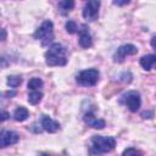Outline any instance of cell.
<instances>
[{
	"label": "cell",
	"mask_w": 156,
	"mask_h": 156,
	"mask_svg": "<svg viewBox=\"0 0 156 156\" xmlns=\"http://www.w3.org/2000/svg\"><path fill=\"white\" fill-rule=\"evenodd\" d=\"M67 51L63 45L54 43L45 52V62L48 66H65L67 63Z\"/></svg>",
	"instance_id": "1"
},
{
	"label": "cell",
	"mask_w": 156,
	"mask_h": 156,
	"mask_svg": "<svg viewBox=\"0 0 156 156\" xmlns=\"http://www.w3.org/2000/svg\"><path fill=\"white\" fill-rule=\"evenodd\" d=\"M116 146V139L113 136H104V135H93L90 154L91 155H101L110 152Z\"/></svg>",
	"instance_id": "2"
},
{
	"label": "cell",
	"mask_w": 156,
	"mask_h": 156,
	"mask_svg": "<svg viewBox=\"0 0 156 156\" xmlns=\"http://www.w3.org/2000/svg\"><path fill=\"white\" fill-rule=\"evenodd\" d=\"M34 39L40 40L41 45H49L54 40V24L50 20H45L34 33Z\"/></svg>",
	"instance_id": "3"
},
{
	"label": "cell",
	"mask_w": 156,
	"mask_h": 156,
	"mask_svg": "<svg viewBox=\"0 0 156 156\" xmlns=\"http://www.w3.org/2000/svg\"><path fill=\"white\" fill-rule=\"evenodd\" d=\"M99 71L96 68H88L77 76V83L82 87H94L99 80Z\"/></svg>",
	"instance_id": "4"
},
{
	"label": "cell",
	"mask_w": 156,
	"mask_h": 156,
	"mask_svg": "<svg viewBox=\"0 0 156 156\" xmlns=\"http://www.w3.org/2000/svg\"><path fill=\"white\" fill-rule=\"evenodd\" d=\"M121 102H123V104L129 108V111L136 112V111L140 108L141 98H140V94H139L138 91L132 90V91H128L127 94H124V95L121 98Z\"/></svg>",
	"instance_id": "5"
},
{
	"label": "cell",
	"mask_w": 156,
	"mask_h": 156,
	"mask_svg": "<svg viewBox=\"0 0 156 156\" xmlns=\"http://www.w3.org/2000/svg\"><path fill=\"white\" fill-rule=\"evenodd\" d=\"M100 0H89L84 9H83V17L87 21H95L99 17V9H100Z\"/></svg>",
	"instance_id": "6"
},
{
	"label": "cell",
	"mask_w": 156,
	"mask_h": 156,
	"mask_svg": "<svg viewBox=\"0 0 156 156\" xmlns=\"http://www.w3.org/2000/svg\"><path fill=\"white\" fill-rule=\"evenodd\" d=\"M138 52V48L133 44H124V45H121L116 52L113 54V61L117 62V63H121L124 61V58L129 55H135Z\"/></svg>",
	"instance_id": "7"
},
{
	"label": "cell",
	"mask_w": 156,
	"mask_h": 156,
	"mask_svg": "<svg viewBox=\"0 0 156 156\" xmlns=\"http://www.w3.org/2000/svg\"><path fill=\"white\" fill-rule=\"evenodd\" d=\"M20 140V135L12 130H2L0 134V146L6 147L10 145L17 144Z\"/></svg>",
	"instance_id": "8"
},
{
	"label": "cell",
	"mask_w": 156,
	"mask_h": 156,
	"mask_svg": "<svg viewBox=\"0 0 156 156\" xmlns=\"http://www.w3.org/2000/svg\"><path fill=\"white\" fill-rule=\"evenodd\" d=\"M88 29H89V28H88L85 24H83V26L80 27V29H78V35H79L78 41H79V45H80L83 49H88V48H90V46L93 45L91 35H90V33H89Z\"/></svg>",
	"instance_id": "9"
},
{
	"label": "cell",
	"mask_w": 156,
	"mask_h": 156,
	"mask_svg": "<svg viewBox=\"0 0 156 156\" xmlns=\"http://www.w3.org/2000/svg\"><path fill=\"white\" fill-rule=\"evenodd\" d=\"M40 126L43 127V129L45 132H49V133H56L58 129H60V123L54 121L51 117L46 116V115H43L41 118H40Z\"/></svg>",
	"instance_id": "10"
},
{
	"label": "cell",
	"mask_w": 156,
	"mask_h": 156,
	"mask_svg": "<svg viewBox=\"0 0 156 156\" xmlns=\"http://www.w3.org/2000/svg\"><path fill=\"white\" fill-rule=\"evenodd\" d=\"M83 121L85 122V124H88L89 127L94 128V129H102L105 127V121L104 119H98L93 112H87L83 117Z\"/></svg>",
	"instance_id": "11"
},
{
	"label": "cell",
	"mask_w": 156,
	"mask_h": 156,
	"mask_svg": "<svg viewBox=\"0 0 156 156\" xmlns=\"http://www.w3.org/2000/svg\"><path fill=\"white\" fill-rule=\"evenodd\" d=\"M28 117H29V111L26 107H23V106L17 107L15 110V112H13V119L17 121V122H23Z\"/></svg>",
	"instance_id": "12"
},
{
	"label": "cell",
	"mask_w": 156,
	"mask_h": 156,
	"mask_svg": "<svg viewBox=\"0 0 156 156\" xmlns=\"http://www.w3.org/2000/svg\"><path fill=\"white\" fill-rule=\"evenodd\" d=\"M155 57L156 55H152V54H149V55H145L140 58V66L145 69V71H150L154 66V62H155Z\"/></svg>",
	"instance_id": "13"
},
{
	"label": "cell",
	"mask_w": 156,
	"mask_h": 156,
	"mask_svg": "<svg viewBox=\"0 0 156 156\" xmlns=\"http://www.w3.org/2000/svg\"><path fill=\"white\" fill-rule=\"evenodd\" d=\"M74 7V0H58V10L62 15H67Z\"/></svg>",
	"instance_id": "14"
},
{
	"label": "cell",
	"mask_w": 156,
	"mask_h": 156,
	"mask_svg": "<svg viewBox=\"0 0 156 156\" xmlns=\"http://www.w3.org/2000/svg\"><path fill=\"white\" fill-rule=\"evenodd\" d=\"M43 98V93H40L39 90H30V93L28 94V102L30 105H37L40 102Z\"/></svg>",
	"instance_id": "15"
},
{
	"label": "cell",
	"mask_w": 156,
	"mask_h": 156,
	"mask_svg": "<svg viewBox=\"0 0 156 156\" xmlns=\"http://www.w3.org/2000/svg\"><path fill=\"white\" fill-rule=\"evenodd\" d=\"M22 83V77L21 76H9L7 77V84L11 88H17Z\"/></svg>",
	"instance_id": "16"
},
{
	"label": "cell",
	"mask_w": 156,
	"mask_h": 156,
	"mask_svg": "<svg viewBox=\"0 0 156 156\" xmlns=\"http://www.w3.org/2000/svg\"><path fill=\"white\" fill-rule=\"evenodd\" d=\"M41 87H43V80L40 78L35 77V78L29 79V82H28V89L29 90H38Z\"/></svg>",
	"instance_id": "17"
},
{
	"label": "cell",
	"mask_w": 156,
	"mask_h": 156,
	"mask_svg": "<svg viewBox=\"0 0 156 156\" xmlns=\"http://www.w3.org/2000/svg\"><path fill=\"white\" fill-rule=\"evenodd\" d=\"M65 27H66L67 33H69V34H74L78 32V27H77V23L74 21H67Z\"/></svg>",
	"instance_id": "18"
},
{
	"label": "cell",
	"mask_w": 156,
	"mask_h": 156,
	"mask_svg": "<svg viewBox=\"0 0 156 156\" xmlns=\"http://www.w3.org/2000/svg\"><path fill=\"white\" fill-rule=\"evenodd\" d=\"M122 154H123V155H141V152H140V151H138L136 149H133V147L126 149Z\"/></svg>",
	"instance_id": "19"
},
{
	"label": "cell",
	"mask_w": 156,
	"mask_h": 156,
	"mask_svg": "<svg viewBox=\"0 0 156 156\" xmlns=\"http://www.w3.org/2000/svg\"><path fill=\"white\" fill-rule=\"evenodd\" d=\"M129 2H130V0H113V4L117 6H124Z\"/></svg>",
	"instance_id": "20"
},
{
	"label": "cell",
	"mask_w": 156,
	"mask_h": 156,
	"mask_svg": "<svg viewBox=\"0 0 156 156\" xmlns=\"http://www.w3.org/2000/svg\"><path fill=\"white\" fill-rule=\"evenodd\" d=\"M1 116H2V117H1V121H2V122H4V121H6V119L10 117V115H9L6 111H2V115H1Z\"/></svg>",
	"instance_id": "21"
},
{
	"label": "cell",
	"mask_w": 156,
	"mask_h": 156,
	"mask_svg": "<svg viewBox=\"0 0 156 156\" xmlns=\"http://www.w3.org/2000/svg\"><path fill=\"white\" fill-rule=\"evenodd\" d=\"M150 44H151V46L156 50V35H154L152 38H151V41H150Z\"/></svg>",
	"instance_id": "22"
},
{
	"label": "cell",
	"mask_w": 156,
	"mask_h": 156,
	"mask_svg": "<svg viewBox=\"0 0 156 156\" xmlns=\"http://www.w3.org/2000/svg\"><path fill=\"white\" fill-rule=\"evenodd\" d=\"M6 95H7L9 98H12V96H15V95H16V91H7V93H6Z\"/></svg>",
	"instance_id": "23"
},
{
	"label": "cell",
	"mask_w": 156,
	"mask_h": 156,
	"mask_svg": "<svg viewBox=\"0 0 156 156\" xmlns=\"http://www.w3.org/2000/svg\"><path fill=\"white\" fill-rule=\"evenodd\" d=\"M1 33H2V37H1V40H5V39H6V32H5V29H2V30H1Z\"/></svg>",
	"instance_id": "24"
},
{
	"label": "cell",
	"mask_w": 156,
	"mask_h": 156,
	"mask_svg": "<svg viewBox=\"0 0 156 156\" xmlns=\"http://www.w3.org/2000/svg\"><path fill=\"white\" fill-rule=\"evenodd\" d=\"M141 116H143L144 118H145V116H151V117H152V112H151V113H149V112H143Z\"/></svg>",
	"instance_id": "25"
},
{
	"label": "cell",
	"mask_w": 156,
	"mask_h": 156,
	"mask_svg": "<svg viewBox=\"0 0 156 156\" xmlns=\"http://www.w3.org/2000/svg\"><path fill=\"white\" fill-rule=\"evenodd\" d=\"M152 68H155V69H156V57H155V62H154V66H152Z\"/></svg>",
	"instance_id": "26"
}]
</instances>
